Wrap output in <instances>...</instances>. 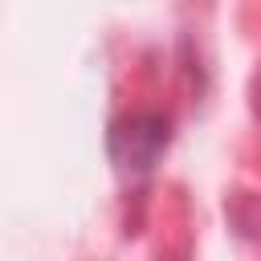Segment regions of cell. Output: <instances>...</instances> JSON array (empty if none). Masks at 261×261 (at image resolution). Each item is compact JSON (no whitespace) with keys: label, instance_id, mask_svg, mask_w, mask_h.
Masks as SVG:
<instances>
[{"label":"cell","instance_id":"1","mask_svg":"<svg viewBox=\"0 0 261 261\" xmlns=\"http://www.w3.org/2000/svg\"><path fill=\"white\" fill-rule=\"evenodd\" d=\"M114 139H118V143L126 139V151H114L122 163H135V167H151V159H155V151L163 147L167 130H163V122H159L155 114H139V118H130L122 130H114Z\"/></svg>","mask_w":261,"mask_h":261}]
</instances>
